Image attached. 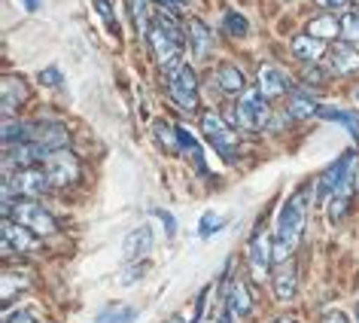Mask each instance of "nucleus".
<instances>
[{
	"instance_id": "f257e3e1",
	"label": "nucleus",
	"mask_w": 359,
	"mask_h": 323,
	"mask_svg": "<svg viewBox=\"0 0 359 323\" xmlns=\"http://www.w3.org/2000/svg\"><path fill=\"white\" fill-rule=\"evenodd\" d=\"M317 190L311 186H302L299 192L290 195V202L280 208L277 213V226H274V235H277V259L290 256L302 241V232H304V220H308V204H311V195Z\"/></svg>"
},
{
	"instance_id": "f03ea898",
	"label": "nucleus",
	"mask_w": 359,
	"mask_h": 323,
	"mask_svg": "<svg viewBox=\"0 0 359 323\" xmlns=\"http://www.w3.org/2000/svg\"><path fill=\"white\" fill-rule=\"evenodd\" d=\"M165 79H168V95L170 101L183 110H195L198 107V88H195V74L183 61H174V65L165 67Z\"/></svg>"
},
{
	"instance_id": "7ed1b4c3",
	"label": "nucleus",
	"mask_w": 359,
	"mask_h": 323,
	"mask_svg": "<svg viewBox=\"0 0 359 323\" xmlns=\"http://www.w3.org/2000/svg\"><path fill=\"white\" fill-rule=\"evenodd\" d=\"M10 213L15 217L19 226L31 229L34 235H52V232H55V220H52V213L43 208V204H37V202H28V199L15 202L10 208Z\"/></svg>"
},
{
	"instance_id": "20e7f679",
	"label": "nucleus",
	"mask_w": 359,
	"mask_h": 323,
	"mask_svg": "<svg viewBox=\"0 0 359 323\" xmlns=\"http://www.w3.org/2000/svg\"><path fill=\"white\" fill-rule=\"evenodd\" d=\"M201 131H204V138H208L213 147H217L219 156H226V159L235 156L238 138H235V131H231L229 125L222 122L219 113H204V116H201Z\"/></svg>"
},
{
	"instance_id": "39448f33",
	"label": "nucleus",
	"mask_w": 359,
	"mask_h": 323,
	"mask_svg": "<svg viewBox=\"0 0 359 323\" xmlns=\"http://www.w3.org/2000/svg\"><path fill=\"white\" fill-rule=\"evenodd\" d=\"M238 122L244 125V128L256 131L262 128L268 122V104H265V95L259 92V88H247L244 95H241L238 101Z\"/></svg>"
},
{
	"instance_id": "423d86ee",
	"label": "nucleus",
	"mask_w": 359,
	"mask_h": 323,
	"mask_svg": "<svg viewBox=\"0 0 359 323\" xmlns=\"http://www.w3.org/2000/svg\"><path fill=\"white\" fill-rule=\"evenodd\" d=\"M43 162H46V165H43V171H46V177H49L52 186H70V183H76V177H79V162L70 156L67 150L52 152V156H46Z\"/></svg>"
},
{
	"instance_id": "0eeeda50",
	"label": "nucleus",
	"mask_w": 359,
	"mask_h": 323,
	"mask_svg": "<svg viewBox=\"0 0 359 323\" xmlns=\"http://www.w3.org/2000/svg\"><path fill=\"white\" fill-rule=\"evenodd\" d=\"M247 259H250V268H253L256 281H265V277H268V263H271V241H268V232H265L262 223L256 226L253 238H250Z\"/></svg>"
},
{
	"instance_id": "6e6552de",
	"label": "nucleus",
	"mask_w": 359,
	"mask_h": 323,
	"mask_svg": "<svg viewBox=\"0 0 359 323\" xmlns=\"http://www.w3.org/2000/svg\"><path fill=\"white\" fill-rule=\"evenodd\" d=\"M353 171V152H344V156H341L335 165L332 168H326V171H323V177L313 186H317V195H320V202H329L332 195H335V190H338V183L344 180V177Z\"/></svg>"
},
{
	"instance_id": "1a4fd4ad",
	"label": "nucleus",
	"mask_w": 359,
	"mask_h": 323,
	"mask_svg": "<svg viewBox=\"0 0 359 323\" xmlns=\"http://www.w3.org/2000/svg\"><path fill=\"white\" fill-rule=\"evenodd\" d=\"M22 192V195H40V192H46L52 190V183H49V177L46 171H40V168H28V171H19L15 177H6V190L4 192Z\"/></svg>"
},
{
	"instance_id": "9d476101",
	"label": "nucleus",
	"mask_w": 359,
	"mask_h": 323,
	"mask_svg": "<svg viewBox=\"0 0 359 323\" xmlns=\"http://www.w3.org/2000/svg\"><path fill=\"white\" fill-rule=\"evenodd\" d=\"M226 308H229V317H247L253 311V296H250L247 284L241 277H231L226 284Z\"/></svg>"
},
{
	"instance_id": "9b49d317",
	"label": "nucleus",
	"mask_w": 359,
	"mask_h": 323,
	"mask_svg": "<svg viewBox=\"0 0 359 323\" xmlns=\"http://www.w3.org/2000/svg\"><path fill=\"white\" fill-rule=\"evenodd\" d=\"M152 244H156V235H152V226H137L128 232V238H125V247L122 253L128 263H137V259H143L152 250Z\"/></svg>"
},
{
	"instance_id": "f8f14e48",
	"label": "nucleus",
	"mask_w": 359,
	"mask_h": 323,
	"mask_svg": "<svg viewBox=\"0 0 359 323\" xmlns=\"http://www.w3.org/2000/svg\"><path fill=\"white\" fill-rule=\"evenodd\" d=\"M259 92H262L265 98H274V95H283V92H290V77L283 74L280 67H274V65H265L262 70H259Z\"/></svg>"
},
{
	"instance_id": "ddd939ff",
	"label": "nucleus",
	"mask_w": 359,
	"mask_h": 323,
	"mask_svg": "<svg viewBox=\"0 0 359 323\" xmlns=\"http://www.w3.org/2000/svg\"><path fill=\"white\" fill-rule=\"evenodd\" d=\"M31 229L25 226H13V220H4V250L10 253V250H22V253H31V250H37V238L28 235Z\"/></svg>"
},
{
	"instance_id": "4468645a",
	"label": "nucleus",
	"mask_w": 359,
	"mask_h": 323,
	"mask_svg": "<svg viewBox=\"0 0 359 323\" xmlns=\"http://www.w3.org/2000/svg\"><path fill=\"white\" fill-rule=\"evenodd\" d=\"M329 67L335 74H356L359 70V52L356 46H347V43H335L329 52Z\"/></svg>"
},
{
	"instance_id": "2eb2a0df",
	"label": "nucleus",
	"mask_w": 359,
	"mask_h": 323,
	"mask_svg": "<svg viewBox=\"0 0 359 323\" xmlns=\"http://www.w3.org/2000/svg\"><path fill=\"white\" fill-rule=\"evenodd\" d=\"M292 52H295V55H299L302 61L313 65V61L323 58V52H326V43L317 40V37H311V34H302V37L292 40Z\"/></svg>"
},
{
	"instance_id": "dca6fc26",
	"label": "nucleus",
	"mask_w": 359,
	"mask_h": 323,
	"mask_svg": "<svg viewBox=\"0 0 359 323\" xmlns=\"http://www.w3.org/2000/svg\"><path fill=\"white\" fill-rule=\"evenodd\" d=\"M217 86L222 88L226 95H244V74L235 67V65H219L217 70Z\"/></svg>"
},
{
	"instance_id": "f3484780",
	"label": "nucleus",
	"mask_w": 359,
	"mask_h": 323,
	"mask_svg": "<svg viewBox=\"0 0 359 323\" xmlns=\"http://www.w3.org/2000/svg\"><path fill=\"white\" fill-rule=\"evenodd\" d=\"M177 140H180V150L189 156V162L198 171H204V150H201V143L195 140V134L189 128H183V125H177Z\"/></svg>"
},
{
	"instance_id": "a211bd4d",
	"label": "nucleus",
	"mask_w": 359,
	"mask_h": 323,
	"mask_svg": "<svg viewBox=\"0 0 359 323\" xmlns=\"http://www.w3.org/2000/svg\"><path fill=\"white\" fill-rule=\"evenodd\" d=\"M25 98H28V88H25L22 79L6 77V79H4V113H6V119H10L13 110L25 101Z\"/></svg>"
},
{
	"instance_id": "6ab92c4d",
	"label": "nucleus",
	"mask_w": 359,
	"mask_h": 323,
	"mask_svg": "<svg viewBox=\"0 0 359 323\" xmlns=\"http://www.w3.org/2000/svg\"><path fill=\"white\" fill-rule=\"evenodd\" d=\"M323 119H329V122H338V125H344V128L353 134V138H359V116L356 113H347V110H338V107H320V113Z\"/></svg>"
},
{
	"instance_id": "aec40b11",
	"label": "nucleus",
	"mask_w": 359,
	"mask_h": 323,
	"mask_svg": "<svg viewBox=\"0 0 359 323\" xmlns=\"http://www.w3.org/2000/svg\"><path fill=\"white\" fill-rule=\"evenodd\" d=\"M189 31H192V46H195V55L204 58L210 52V31H208V25H204L201 19H192L189 22Z\"/></svg>"
},
{
	"instance_id": "412c9836",
	"label": "nucleus",
	"mask_w": 359,
	"mask_h": 323,
	"mask_svg": "<svg viewBox=\"0 0 359 323\" xmlns=\"http://www.w3.org/2000/svg\"><path fill=\"white\" fill-rule=\"evenodd\" d=\"M290 113H292V119H308V116L320 113V107L313 104V98L308 92H299V95H292V101H290Z\"/></svg>"
},
{
	"instance_id": "4be33fe9",
	"label": "nucleus",
	"mask_w": 359,
	"mask_h": 323,
	"mask_svg": "<svg viewBox=\"0 0 359 323\" xmlns=\"http://www.w3.org/2000/svg\"><path fill=\"white\" fill-rule=\"evenodd\" d=\"M308 34L311 37H317V40H332L335 34H341V25L332 19V15H323V19H313L308 25Z\"/></svg>"
},
{
	"instance_id": "5701e85b",
	"label": "nucleus",
	"mask_w": 359,
	"mask_h": 323,
	"mask_svg": "<svg viewBox=\"0 0 359 323\" xmlns=\"http://www.w3.org/2000/svg\"><path fill=\"white\" fill-rule=\"evenodd\" d=\"M137 320V311L128 308V305H116V308H107L95 317V323H134Z\"/></svg>"
},
{
	"instance_id": "b1692460",
	"label": "nucleus",
	"mask_w": 359,
	"mask_h": 323,
	"mask_svg": "<svg viewBox=\"0 0 359 323\" xmlns=\"http://www.w3.org/2000/svg\"><path fill=\"white\" fill-rule=\"evenodd\" d=\"M274 296L283 299V302H290L295 296V272L292 268H286V272H280L274 277Z\"/></svg>"
},
{
	"instance_id": "393cba45",
	"label": "nucleus",
	"mask_w": 359,
	"mask_h": 323,
	"mask_svg": "<svg viewBox=\"0 0 359 323\" xmlns=\"http://www.w3.org/2000/svg\"><path fill=\"white\" fill-rule=\"evenodd\" d=\"M28 131H31V128H25V125L13 122V119H6V122H4V143H6V147H13V143L28 140V138H25Z\"/></svg>"
},
{
	"instance_id": "a878e982",
	"label": "nucleus",
	"mask_w": 359,
	"mask_h": 323,
	"mask_svg": "<svg viewBox=\"0 0 359 323\" xmlns=\"http://www.w3.org/2000/svg\"><path fill=\"white\" fill-rule=\"evenodd\" d=\"M152 131L158 134V143H165L168 150H177V147H180V140H177V128H170L168 122H156V125H152Z\"/></svg>"
},
{
	"instance_id": "bb28decb",
	"label": "nucleus",
	"mask_w": 359,
	"mask_h": 323,
	"mask_svg": "<svg viewBox=\"0 0 359 323\" xmlns=\"http://www.w3.org/2000/svg\"><path fill=\"white\" fill-rule=\"evenodd\" d=\"M226 31L235 34V37H244V34L250 31V25L241 13H226Z\"/></svg>"
},
{
	"instance_id": "cd10ccee",
	"label": "nucleus",
	"mask_w": 359,
	"mask_h": 323,
	"mask_svg": "<svg viewBox=\"0 0 359 323\" xmlns=\"http://www.w3.org/2000/svg\"><path fill=\"white\" fill-rule=\"evenodd\" d=\"M222 226H226V217H219V213H204L198 223V232L201 235H213V232H219Z\"/></svg>"
},
{
	"instance_id": "c85d7f7f",
	"label": "nucleus",
	"mask_w": 359,
	"mask_h": 323,
	"mask_svg": "<svg viewBox=\"0 0 359 323\" xmlns=\"http://www.w3.org/2000/svg\"><path fill=\"white\" fill-rule=\"evenodd\" d=\"M25 281H28L25 275L6 272V275H4V302H10V299H13V284H15V290H25Z\"/></svg>"
},
{
	"instance_id": "c756f323",
	"label": "nucleus",
	"mask_w": 359,
	"mask_h": 323,
	"mask_svg": "<svg viewBox=\"0 0 359 323\" xmlns=\"http://www.w3.org/2000/svg\"><path fill=\"white\" fill-rule=\"evenodd\" d=\"M134 6V25H137V31L143 34V37H149L147 31V0H131Z\"/></svg>"
},
{
	"instance_id": "7c9ffc66",
	"label": "nucleus",
	"mask_w": 359,
	"mask_h": 323,
	"mask_svg": "<svg viewBox=\"0 0 359 323\" xmlns=\"http://www.w3.org/2000/svg\"><path fill=\"white\" fill-rule=\"evenodd\" d=\"M95 6H97V13H101V19H104L107 28H110L113 34H119V25H116V15L110 10V4H107V0H95Z\"/></svg>"
},
{
	"instance_id": "2f4dec72",
	"label": "nucleus",
	"mask_w": 359,
	"mask_h": 323,
	"mask_svg": "<svg viewBox=\"0 0 359 323\" xmlns=\"http://www.w3.org/2000/svg\"><path fill=\"white\" fill-rule=\"evenodd\" d=\"M341 31H344V37H347L350 43H359V15H356V13L347 15L344 25H341Z\"/></svg>"
},
{
	"instance_id": "473e14b6",
	"label": "nucleus",
	"mask_w": 359,
	"mask_h": 323,
	"mask_svg": "<svg viewBox=\"0 0 359 323\" xmlns=\"http://www.w3.org/2000/svg\"><path fill=\"white\" fill-rule=\"evenodd\" d=\"M40 83L43 86H65V74H61L58 67H46L40 74Z\"/></svg>"
},
{
	"instance_id": "72a5a7b5",
	"label": "nucleus",
	"mask_w": 359,
	"mask_h": 323,
	"mask_svg": "<svg viewBox=\"0 0 359 323\" xmlns=\"http://www.w3.org/2000/svg\"><path fill=\"white\" fill-rule=\"evenodd\" d=\"M152 213H156V217L161 220V226H165V235H174V232H177V223H174V217H170L168 211H161V208H156Z\"/></svg>"
},
{
	"instance_id": "f704fd0d",
	"label": "nucleus",
	"mask_w": 359,
	"mask_h": 323,
	"mask_svg": "<svg viewBox=\"0 0 359 323\" xmlns=\"http://www.w3.org/2000/svg\"><path fill=\"white\" fill-rule=\"evenodd\" d=\"M143 275H147V265H143V268H131V272H125V275H122V284L128 286L131 281H137V277H143Z\"/></svg>"
},
{
	"instance_id": "c9c22d12",
	"label": "nucleus",
	"mask_w": 359,
	"mask_h": 323,
	"mask_svg": "<svg viewBox=\"0 0 359 323\" xmlns=\"http://www.w3.org/2000/svg\"><path fill=\"white\" fill-rule=\"evenodd\" d=\"M320 323H350V320H347V314H344V311H329Z\"/></svg>"
},
{
	"instance_id": "e433bc0d",
	"label": "nucleus",
	"mask_w": 359,
	"mask_h": 323,
	"mask_svg": "<svg viewBox=\"0 0 359 323\" xmlns=\"http://www.w3.org/2000/svg\"><path fill=\"white\" fill-rule=\"evenodd\" d=\"M6 323H34V317L25 311H15V317H6Z\"/></svg>"
},
{
	"instance_id": "4c0bfd02",
	"label": "nucleus",
	"mask_w": 359,
	"mask_h": 323,
	"mask_svg": "<svg viewBox=\"0 0 359 323\" xmlns=\"http://www.w3.org/2000/svg\"><path fill=\"white\" fill-rule=\"evenodd\" d=\"M22 4H25V10H28V13H37L43 0H22Z\"/></svg>"
},
{
	"instance_id": "58836bf2",
	"label": "nucleus",
	"mask_w": 359,
	"mask_h": 323,
	"mask_svg": "<svg viewBox=\"0 0 359 323\" xmlns=\"http://www.w3.org/2000/svg\"><path fill=\"white\" fill-rule=\"evenodd\" d=\"M317 4H320V6H329V10H335V6H341L344 0H317Z\"/></svg>"
},
{
	"instance_id": "ea45409f",
	"label": "nucleus",
	"mask_w": 359,
	"mask_h": 323,
	"mask_svg": "<svg viewBox=\"0 0 359 323\" xmlns=\"http://www.w3.org/2000/svg\"><path fill=\"white\" fill-rule=\"evenodd\" d=\"M195 323H213V320H210L208 314H204V308H201V311H198V320H195Z\"/></svg>"
},
{
	"instance_id": "a19ab883",
	"label": "nucleus",
	"mask_w": 359,
	"mask_h": 323,
	"mask_svg": "<svg viewBox=\"0 0 359 323\" xmlns=\"http://www.w3.org/2000/svg\"><path fill=\"white\" fill-rule=\"evenodd\" d=\"M274 323H295V320H292V317H277Z\"/></svg>"
},
{
	"instance_id": "79ce46f5",
	"label": "nucleus",
	"mask_w": 359,
	"mask_h": 323,
	"mask_svg": "<svg viewBox=\"0 0 359 323\" xmlns=\"http://www.w3.org/2000/svg\"><path fill=\"white\" fill-rule=\"evenodd\" d=\"M156 4H165V6H170V0H156Z\"/></svg>"
},
{
	"instance_id": "37998d69",
	"label": "nucleus",
	"mask_w": 359,
	"mask_h": 323,
	"mask_svg": "<svg viewBox=\"0 0 359 323\" xmlns=\"http://www.w3.org/2000/svg\"><path fill=\"white\" fill-rule=\"evenodd\" d=\"M356 101H359V92H356Z\"/></svg>"
},
{
	"instance_id": "c03bdc74",
	"label": "nucleus",
	"mask_w": 359,
	"mask_h": 323,
	"mask_svg": "<svg viewBox=\"0 0 359 323\" xmlns=\"http://www.w3.org/2000/svg\"><path fill=\"white\" fill-rule=\"evenodd\" d=\"M180 4H186V0H180Z\"/></svg>"
},
{
	"instance_id": "a18cd8bd",
	"label": "nucleus",
	"mask_w": 359,
	"mask_h": 323,
	"mask_svg": "<svg viewBox=\"0 0 359 323\" xmlns=\"http://www.w3.org/2000/svg\"><path fill=\"white\" fill-rule=\"evenodd\" d=\"M353 4H359V0H353Z\"/></svg>"
}]
</instances>
